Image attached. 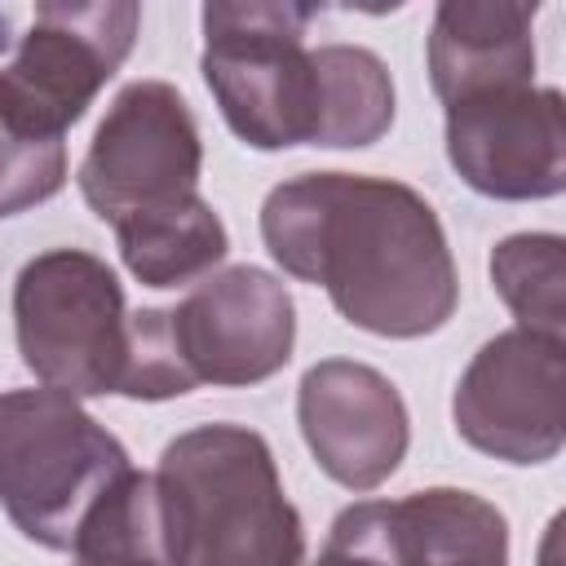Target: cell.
<instances>
[{
    "label": "cell",
    "instance_id": "52a82bcc",
    "mask_svg": "<svg viewBox=\"0 0 566 566\" xmlns=\"http://www.w3.org/2000/svg\"><path fill=\"white\" fill-rule=\"evenodd\" d=\"M142 27L133 0H53L35 4L13 62L0 71V102L49 137L84 119L106 80L128 62Z\"/></svg>",
    "mask_w": 566,
    "mask_h": 566
},
{
    "label": "cell",
    "instance_id": "5bb4252c",
    "mask_svg": "<svg viewBox=\"0 0 566 566\" xmlns=\"http://www.w3.org/2000/svg\"><path fill=\"white\" fill-rule=\"evenodd\" d=\"M318 133L323 150H363L394 128L389 66L363 44H318Z\"/></svg>",
    "mask_w": 566,
    "mask_h": 566
},
{
    "label": "cell",
    "instance_id": "9a60e30c",
    "mask_svg": "<svg viewBox=\"0 0 566 566\" xmlns=\"http://www.w3.org/2000/svg\"><path fill=\"white\" fill-rule=\"evenodd\" d=\"M71 562L80 566H172L155 473L128 469L84 517Z\"/></svg>",
    "mask_w": 566,
    "mask_h": 566
},
{
    "label": "cell",
    "instance_id": "7c38bea8",
    "mask_svg": "<svg viewBox=\"0 0 566 566\" xmlns=\"http://www.w3.org/2000/svg\"><path fill=\"white\" fill-rule=\"evenodd\" d=\"M535 13L531 0H442L429 27V84L442 106L535 84Z\"/></svg>",
    "mask_w": 566,
    "mask_h": 566
},
{
    "label": "cell",
    "instance_id": "6da1fadb",
    "mask_svg": "<svg viewBox=\"0 0 566 566\" xmlns=\"http://www.w3.org/2000/svg\"><path fill=\"white\" fill-rule=\"evenodd\" d=\"M274 265L332 296L336 314L385 340H420L451 323L460 274L433 203L394 177L301 172L261 203Z\"/></svg>",
    "mask_w": 566,
    "mask_h": 566
},
{
    "label": "cell",
    "instance_id": "277c9868",
    "mask_svg": "<svg viewBox=\"0 0 566 566\" xmlns=\"http://www.w3.org/2000/svg\"><path fill=\"white\" fill-rule=\"evenodd\" d=\"M318 9L279 0L203 4V84L230 133L252 150L314 146L318 66L305 31Z\"/></svg>",
    "mask_w": 566,
    "mask_h": 566
},
{
    "label": "cell",
    "instance_id": "e0dca14e",
    "mask_svg": "<svg viewBox=\"0 0 566 566\" xmlns=\"http://www.w3.org/2000/svg\"><path fill=\"white\" fill-rule=\"evenodd\" d=\"M66 186V137H49L0 102V217L31 212Z\"/></svg>",
    "mask_w": 566,
    "mask_h": 566
},
{
    "label": "cell",
    "instance_id": "2e32d148",
    "mask_svg": "<svg viewBox=\"0 0 566 566\" xmlns=\"http://www.w3.org/2000/svg\"><path fill=\"white\" fill-rule=\"evenodd\" d=\"M491 283L517 327L566 340V239L522 230L491 248Z\"/></svg>",
    "mask_w": 566,
    "mask_h": 566
},
{
    "label": "cell",
    "instance_id": "3957f363",
    "mask_svg": "<svg viewBox=\"0 0 566 566\" xmlns=\"http://www.w3.org/2000/svg\"><path fill=\"white\" fill-rule=\"evenodd\" d=\"M133 469L124 442L57 389L0 394V509L22 539L71 553L93 504Z\"/></svg>",
    "mask_w": 566,
    "mask_h": 566
},
{
    "label": "cell",
    "instance_id": "7a4b0ae2",
    "mask_svg": "<svg viewBox=\"0 0 566 566\" xmlns=\"http://www.w3.org/2000/svg\"><path fill=\"white\" fill-rule=\"evenodd\" d=\"M172 566H305V526L270 442L248 424H195L155 469Z\"/></svg>",
    "mask_w": 566,
    "mask_h": 566
},
{
    "label": "cell",
    "instance_id": "ffe728a7",
    "mask_svg": "<svg viewBox=\"0 0 566 566\" xmlns=\"http://www.w3.org/2000/svg\"><path fill=\"white\" fill-rule=\"evenodd\" d=\"M71 566H80V562H71Z\"/></svg>",
    "mask_w": 566,
    "mask_h": 566
},
{
    "label": "cell",
    "instance_id": "8fae6325",
    "mask_svg": "<svg viewBox=\"0 0 566 566\" xmlns=\"http://www.w3.org/2000/svg\"><path fill=\"white\" fill-rule=\"evenodd\" d=\"M296 424L314 464L354 495L389 482L411 447L398 385L354 358H323L301 376Z\"/></svg>",
    "mask_w": 566,
    "mask_h": 566
},
{
    "label": "cell",
    "instance_id": "30bf717a",
    "mask_svg": "<svg viewBox=\"0 0 566 566\" xmlns=\"http://www.w3.org/2000/svg\"><path fill=\"white\" fill-rule=\"evenodd\" d=\"M186 376L199 385H261L279 376L296 345L292 292L261 265L208 274L181 305H168Z\"/></svg>",
    "mask_w": 566,
    "mask_h": 566
},
{
    "label": "cell",
    "instance_id": "8992f818",
    "mask_svg": "<svg viewBox=\"0 0 566 566\" xmlns=\"http://www.w3.org/2000/svg\"><path fill=\"white\" fill-rule=\"evenodd\" d=\"M199 172L203 142L190 102L168 80H133L111 97L75 186L93 217L115 226L133 212L199 195Z\"/></svg>",
    "mask_w": 566,
    "mask_h": 566
},
{
    "label": "cell",
    "instance_id": "5b68a950",
    "mask_svg": "<svg viewBox=\"0 0 566 566\" xmlns=\"http://www.w3.org/2000/svg\"><path fill=\"white\" fill-rule=\"evenodd\" d=\"M13 336L22 367L57 394H119L128 358V301L115 270L84 248H49L13 279Z\"/></svg>",
    "mask_w": 566,
    "mask_h": 566
},
{
    "label": "cell",
    "instance_id": "d6986e66",
    "mask_svg": "<svg viewBox=\"0 0 566 566\" xmlns=\"http://www.w3.org/2000/svg\"><path fill=\"white\" fill-rule=\"evenodd\" d=\"M451 566H509V562H451Z\"/></svg>",
    "mask_w": 566,
    "mask_h": 566
},
{
    "label": "cell",
    "instance_id": "4fadbf2b",
    "mask_svg": "<svg viewBox=\"0 0 566 566\" xmlns=\"http://www.w3.org/2000/svg\"><path fill=\"white\" fill-rule=\"evenodd\" d=\"M124 270L146 287H186L203 283L226 256L230 234L203 195H186L146 212H133L111 226Z\"/></svg>",
    "mask_w": 566,
    "mask_h": 566
},
{
    "label": "cell",
    "instance_id": "ac0fdd59",
    "mask_svg": "<svg viewBox=\"0 0 566 566\" xmlns=\"http://www.w3.org/2000/svg\"><path fill=\"white\" fill-rule=\"evenodd\" d=\"M310 566H416L394 500H358L340 509Z\"/></svg>",
    "mask_w": 566,
    "mask_h": 566
},
{
    "label": "cell",
    "instance_id": "9c48e42d",
    "mask_svg": "<svg viewBox=\"0 0 566 566\" xmlns=\"http://www.w3.org/2000/svg\"><path fill=\"white\" fill-rule=\"evenodd\" d=\"M447 159L455 177L500 203L557 199L566 190L562 88H491L447 106Z\"/></svg>",
    "mask_w": 566,
    "mask_h": 566
},
{
    "label": "cell",
    "instance_id": "ba28073f",
    "mask_svg": "<svg viewBox=\"0 0 566 566\" xmlns=\"http://www.w3.org/2000/svg\"><path fill=\"white\" fill-rule=\"evenodd\" d=\"M455 433L504 464H548L566 442V340L509 327L455 380Z\"/></svg>",
    "mask_w": 566,
    "mask_h": 566
}]
</instances>
